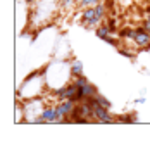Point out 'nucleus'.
Here are the masks:
<instances>
[{
    "instance_id": "obj_3",
    "label": "nucleus",
    "mask_w": 150,
    "mask_h": 152,
    "mask_svg": "<svg viewBox=\"0 0 150 152\" xmlns=\"http://www.w3.org/2000/svg\"><path fill=\"white\" fill-rule=\"evenodd\" d=\"M42 118H43L45 124H54V121H55V104L54 105H50V104L45 105L43 111H42Z\"/></svg>"
},
{
    "instance_id": "obj_5",
    "label": "nucleus",
    "mask_w": 150,
    "mask_h": 152,
    "mask_svg": "<svg viewBox=\"0 0 150 152\" xmlns=\"http://www.w3.org/2000/svg\"><path fill=\"white\" fill-rule=\"evenodd\" d=\"M98 2H102V0H79L76 4L74 10H83V9H88V7H95Z\"/></svg>"
},
{
    "instance_id": "obj_11",
    "label": "nucleus",
    "mask_w": 150,
    "mask_h": 152,
    "mask_svg": "<svg viewBox=\"0 0 150 152\" xmlns=\"http://www.w3.org/2000/svg\"><path fill=\"white\" fill-rule=\"evenodd\" d=\"M141 26H143V28H145V29H147V31L150 33V16H147V18L143 19V23H141Z\"/></svg>"
},
{
    "instance_id": "obj_13",
    "label": "nucleus",
    "mask_w": 150,
    "mask_h": 152,
    "mask_svg": "<svg viewBox=\"0 0 150 152\" xmlns=\"http://www.w3.org/2000/svg\"><path fill=\"white\" fill-rule=\"evenodd\" d=\"M74 2H76V4H78V2H79V0H74Z\"/></svg>"
},
{
    "instance_id": "obj_4",
    "label": "nucleus",
    "mask_w": 150,
    "mask_h": 152,
    "mask_svg": "<svg viewBox=\"0 0 150 152\" xmlns=\"http://www.w3.org/2000/svg\"><path fill=\"white\" fill-rule=\"evenodd\" d=\"M95 16H97V21L102 24L103 18L107 16V5H105V2H98V4L95 5Z\"/></svg>"
},
{
    "instance_id": "obj_6",
    "label": "nucleus",
    "mask_w": 150,
    "mask_h": 152,
    "mask_svg": "<svg viewBox=\"0 0 150 152\" xmlns=\"http://www.w3.org/2000/svg\"><path fill=\"white\" fill-rule=\"evenodd\" d=\"M69 71H71V76L83 75V62H81V61H78V59H74V61L71 62V67H69Z\"/></svg>"
},
{
    "instance_id": "obj_1",
    "label": "nucleus",
    "mask_w": 150,
    "mask_h": 152,
    "mask_svg": "<svg viewBox=\"0 0 150 152\" xmlns=\"http://www.w3.org/2000/svg\"><path fill=\"white\" fill-rule=\"evenodd\" d=\"M86 102H90V104H92V107H93V123H98V124H112V123H117V119H116L112 114H111V109H107V107L100 105L97 100H95V97L88 99Z\"/></svg>"
},
{
    "instance_id": "obj_14",
    "label": "nucleus",
    "mask_w": 150,
    "mask_h": 152,
    "mask_svg": "<svg viewBox=\"0 0 150 152\" xmlns=\"http://www.w3.org/2000/svg\"><path fill=\"white\" fill-rule=\"evenodd\" d=\"M16 2H21V0H16Z\"/></svg>"
},
{
    "instance_id": "obj_10",
    "label": "nucleus",
    "mask_w": 150,
    "mask_h": 152,
    "mask_svg": "<svg viewBox=\"0 0 150 152\" xmlns=\"http://www.w3.org/2000/svg\"><path fill=\"white\" fill-rule=\"evenodd\" d=\"M117 52H119L121 56H124L126 59H135V54H133V52H128V50H124L122 47H119V48H117Z\"/></svg>"
},
{
    "instance_id": "obj_9",
    "label": "nucleus",
    "mask_w": 150,
    "mask_h": 152,
    "mask_svg": "<svg viewBox=\"0 0 150 152\" xmlns=\"http://www.w3.org/2000/svg\"><path fill=\"white\" fill-rule=\"evenodd\" d=\"M107 26H109V29H111V35H116L119 29H117V21L114 18H111L109 21H107Z\"/></svg>"
},
{
    "instance_id": "obj_2",
    "label": "nucleus",
    "mask_w": 150,
    "mask_h": 152,
    "mask_svg": "<svg viewBox=\"0 0 150 152\" xmlns=\"http://www.w3.org/2000/svg\"><path fill=\"white\" fill-rule=\"evenodd\" d=\"M133 43L138 48H150V33L143 26H136V33H135V38L131 40Z\"/></svg>"
},
{
    "instance_id": "obj_7",
    "label": "nucleus",
    "mask_w": 150,
    "mask_h": 152,
    "mask_svg": "<svg viewBox=\"0 0 150 152\" xmlns=\"http://www.w3.org/2000/svg\"><path fill=\"white\" fill-rule=\"evenodd\" d=\"M135 33H136V28H121L119 31H117V35H119V38H128V40H133L135 38Z\"/></svg>"
},
{
    "instance_id": "obj_12",
    "label": "nucleus",
    "mask_w": 150,
    "mask_h": 152,
    "mask_svg": "<svg viewBox=\"0 0 150 152\" xmlns=\"http://www.w3.org/2000/svg\"><path fill=\"white\" fill-rule=\"evenodd\" d=\"M145 14L150 16V4H149V5H145Z\"/></svg>"
},
{
    "instance_id": "obj_8",
    "label": "nucleus",
    "mask_w": 150,
    "mask_h": 152,
    "mask_svg": "<svg viewBox=\"0 0 150 152\" xmlns=\"http://www.w3.org/2000/svg\"><path fill=\"white\" fill-rule=\"evenodd\" d=\"M95 100H97V102H98L100 105H103V107H107V109H111V107H112V104H111V100H109V99H105V97H103V95L100 94V92H98V94L95 95Z\"/></svg>"
}]
</instances>
